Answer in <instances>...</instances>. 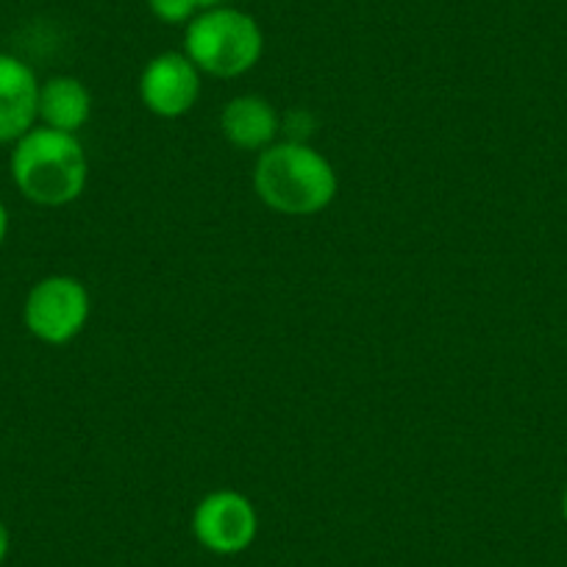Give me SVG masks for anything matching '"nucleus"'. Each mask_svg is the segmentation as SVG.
<instances>
[{
  "instance_id": "nucleus-1",
  "label": "nucleus",
  "mask_w": 567,
  "mask_h": 567,
  "mask_svg": "<svg viewBox=\"0 0 567 567\" xmlns=\"http://www.w3.org/2000/svg\"><path fill=\"white\" fill-rule=\"evenodd\" d=\"M334 165L309 142H272L254 167V193L267 209L287 217H309L337 198Z\"/></svg>"
},
{
  "instance_id": "nucleus-2",
  "label": "nucleus",
  "mask_w": 567,
  "mask_h": 567,
  "mask_svg": "<svg viewBox=\"0 0 567 567\" xmlns=\"http://www.w3.org/2000/svg\"><path fill=\"white\" fill-rule=\"evenodd\" d=\"M9 171L14 187L25 200L59 209L84 195L90 162L75 134L34 125L29 134L14 142Z\"/></svg>"
},
{
  "instance_id": "nucleus-3",
  "label": "nucleus",
  "mask_w": 567,
  "mask_h": 567,
  "mask_svg": "<svg viewBox=\"0 0 567 567\" xmlns=\"http://www.w3.org/2000/svg\"><path fill=\"white\" fill-rule=\"evenodd\" d=\"M184 53L200 73L239 79L259 64L265 34L248 12L231 7L206 9L187 23Z\"/></svg>"
},
{
  "instance_id": "nucleus-4",
  "label": "nucleus",
  "mask_w": 567,
  "mask_h": 567,
  "mask_svg": "<svg viewBox=\"0 0 567 567\" xmlns=\"http://www.w3.org/2000/svg\"><path fill=\"white\" fill-rule=\"evenodd\" d=\"M92 301L84 281L75 276H45L25 296L23 320L31 337L45 346H68L90 320Z\"/></svg>"
},
{
  "instance_id": "nucleus-5",
  "label": "nucleus",
  "mask_w": 567,
  "mask_h": 567,
  "mask_svg": "<svg viewBox=\"0 0 567 567\" xmlns=\"http://www.w3.org/2000/svg\"><path fill=\"white\" fill-rule=\"evenodd\" d=\"M193 534L212 554L237 556L254 545L259 534V512L248 495L237 489H215L195 506Z\"/></svg>"
},
{
  "instance_id": "nucleus-6",
  "label": "nucleus",
  "mask_w": 567,
  "mask_h": 567,
  "mask_svg": "<svg viewBox=\"0 0 567 567\" xmlns=\"http://www.w3.org/2000/svg\"><path fill=\"white\" fill-rule=\"evenodd\" d=\"M140 97L156 117H184L200 97V70L189 62L187 53H159L142 70Z\"/></svg>"
},
{
  "instance_id": "nucleus-7",
  "label": "nucleus",
  "mask_w": 567,
  "mask_h": 567,
  "mask_svg": "<svg viewBox=\"0 0 567 567\" xmlns=\"http://www.w3.org/2000/svg\"><path fill=\"white\" fill-rule=\"evenodd\" d=\"M40 120V81L12 53H0V142H18Z\"/></svg>"
},
{
  "instance_id": "nucleus-8",
  "label": "nucleus",
  "mask_w": 567,
  "mask_h": 567,
  "mask_svg": "<svg viewBox=\"0 0 567 567\" xmlns=\"http://www.w3.org/2000/svg\"><path fill=\"white\" fill-rule=\"evenodd\" d=\"M281 117L270 101L259 95H237L223 106L220 131L239 151H267L276 142Z\"/></svg>"
},
{
  "instance_id": "nucleus-9",
  "label": "nucleus",
  "mask_w": 567,
  "mask_h": 567,
  "mask_svg": "<svg viewBox=\"0 0 567 567\" xmlns=\"http://www.w3.org/2000/svg\"><path fill=\"white\" fill-rule=\"evenodd\" d=\"M92 117V95L84 81L53 75L40 84V123L64 134H79Z\"/></svg>"
},
{
  "instance_id": "nucleus-10",
  "label": "nucleus",
  "mask_w": 567,
  "mask_h": 567,
  "mask_svg": "<svg viewBox=\"0 0 567 567\" xmlns=\"http://www.w3.org/2000/svg\"><path fill=\"white\" fill-rule=\"evenodd\" d=\"M151 12L162 20V23H189L195 14L200 12L198 0H148Z\"/></svg>"
},
{
  "instance_id": "nucleus-11",
  "label": "nucleus",
  "mask_w": 567,
  "mask_h": 567,
  "mask_svg": "<svg viewBox=\"0 0 567 567\" xmlns=\"http://www.w3.org/2000/svg\"><path fill=\"white\" fill-rule=\"evenodd\" d=\"M315 117L309 112H303V109H296V112H290L287 117H284L281 128L287 131V140L290 142H309V136L315 134Z\"/></svg>"
},
{
  "instance_id": "nucleus-12",
  "label": "nucleus",
  "mask_w": 567,
  "mask_h": 567,
  "mask_svg": "<svg viewBox=\"0 0 567 567\" xmlns=\"http://www.w3.org/2000/svg\"><path fill=\"white\" fill-rule=\"evenodd\" d=\"M9 548H12V534H9V526L3 523V517H0V565L7 561Z\"/></svg>"
},
{
  "instance_id": "nucleus-13",
  "label": "nucleus",
  "mask_w": 567,
  "mask_h": 567,
  "mask_svg": "<svg viewBox=\"0 0 567 567\" xmlns=\"http://www.w3.org/2000/svg\"><path fill=\"white\" fill-rule=\"evenodd\" d=\"M7 234H9V209H7V204L0 200V245H3Z\"/></svg>"
},
{
  "instance_id": "nucleus-14",
  "label": "nucleus",
  "mask_w": 567,
  "mask_h": 567,
  "mask_svg": "<svg viewBox=\"0 0 567 567\" xmlns=\"http://www.w3.org/2000/svg\"><path fill=\"white\" fill-rule=\"evenodd\" d=\"M200 12H206V9H217V7H226V0H198Z\"/></svg>"
},
{
  "instance_id": "nucleus-15",
  "label": "nucleus",
  "mask_w": 567,
  "mask_h": 567,
  "mask_svg": "<svg viewBox=\"0 0 567 567\" xmlns=\"http://www.w3.org/2000/svg\"><path fill=\"white\" fill-rule=\"evenodd\" d=\"M559 512H561V520L567 523V487L561 489V501H559Z\"/></svg>"
}]
</instances>
